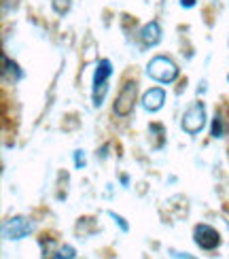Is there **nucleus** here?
Segmentation results:
<instances>
[{"label":"nucleus","instance_id":"obj_1","mask_svg":"<svg viewBox=\"0 0 229 259\" xmlns=\"http://www.w3.org/2000/svg\"><path fill=\"white\" fill-rule=\"evenodd\" d=\"M178 66H176V62H174L172 58L168 56H155V58H151L149 64H147V74L153 79V81H157L161 85H168V83H174L178 79Z\"/></svg>","mask_w":229,"mask_h":259},{"label":"nucleus","instance_id":"obj_2","mask_svg":"<svg viewBox=\"0 0 229 259\" xmlns=\"http://www.w3.org/2000/svg\"><path fill=\"white\" fill-rule=\"evenodd\" d=\"M113 77V62L108 58H102L96 64L94 70V92H91V102L96 109H100L104 104V98L108 94V81Z\"/></svg>","mask_w":229,"mask_h":259},{"label":"nucleus","instance_id":"obj_3","mask_svg":"<svg viewBox=\"0 0 229 259\" xmlns=\"http://www.w3.org/2000/svg\"><path fill=\"white\" fill-rule=\"evenodd\" d=\"M136 96H138V83L134 79H129L123 83V88L119 90L115 104H113V111L117 117H127L132 115L134 111V104H136Z\"/></svg>","mask_w":229,"mask_h":259},{"label":"nucleus","instance_id":"obj_4","mask_svg":"<svg viewBox=\"0 0 229 259\" xmlns=\"http://www.w3.org/2000/svg\"><path fill=\"white\" fill-rule=\"evenodd\" d=\"M180 127L189 136H198L202 132V130L206 127V106H204V102H193L189 109L182 113Z\"/></svg>","mask_w":229,"mask_h":259},{"label":"nucleus","instance_id":"obj_5","mask_svg":"<svg viewBox=\"0 0 229 259\" xmlns=\"http://www.w3.org/2000/svg\"><path fill=\"white\" fill-rule=\"evenodd\" d=\"M36 230V225L28 217H11L3 223V238L5 240H24Z\"/></svg>","mask_w":229,"mask_h":259},{"label":"nucleus","instance_id":"obj_6","mask_svg":"<svg viewBox=\"0 0 229 259\" xmlns=\"http://www.w3.org/2000/svg\"><path fill=\"white\" fill-rule=\"evenodd\" d=\"M193 240L202 251H214L221 246V234L208 223H198L193 228Z\"/></svg>","mask_w":229,"mask_h":259},{"label":"nucleus","instance_id":"obj_7","mask_svg":"<svg viewBox=\"0 0 229 259\" xmlns=\"http://www.w3.org/2000/svg\"><path fill=\"white\" fill-rule=\"evenodd\" d=\"M166 104V90L163 88H151L143 96V109L147 113H157Z\"/></svg>","mask_w":229,"mask_h":259},{"label":"nucleus","instance_id":"obj_8","mask_svg":"<svg viewBox=\"0 0 229 259\" xmlns=\"http://www.w3.org/2000/svg\"><path fill=\"white\" fill-rule=\"evenodd\" d=\"M161 26L157 19H151L147 26H143V30H140V40H143L145 47H155L161 42Z\"/></svg>","mask_w":229,"mask_h":259},{"label":"nucleus","instance_id":"obj_9","mask_svg":"<svg viewBox=\"0 0 229 259\" xmlns=\"http://www.w3.org/2000/svg\"><path fill=\"white\" fill-rule=\"evenodd\" d=\"M3 79L11 85L24 79V70H21L13 60H9L7 56H3Z\"/></svg>","mask_w":229,"mask_h":259},{"label":"nucleus","instance_id":"obj_10","mask_svg":"<svg viewBox=\"0 0 229 259\" xmlns=\"http://www.w3.org/2000/svg\"><path fill=\"white\" fill-rule=\"evenodd\" d=\"M76 257V251L72 244H62L60 249L51 255V259H74Z\"/></svg>","mask_w":229,"mask_h":259},{"label":"nucleus","instance_id":"obj_11","mask_svg":"<svg viewBox=\"0 0 229 259\" xmlns=\"http://www.w3.org/2000/svg\"><path fill=\"white\" fill-rule=\"evenodd\" d=\"M210 134H212V138H223V134H225V121H223V117H219V115L214 117L212 127H210Z\"/></svg>","mask_w":229,"mask_h":259},{"label":"nucleus","instance_id":"obj_12","mask_svg":"<svg viewBox=\"0 0 229 259\" xmlns=\"http://www.w3.org/2000/svg\"><path fill=\"white\" fill-rule=\"evenodd\" d=\"M70 0H53V11H56L58 15H66L70 11Z\"/></svg>","mask_w":229,"mask_h":259},{"label":"nucleus","instance_id":"obj_13","mask_svg":"<svg viewBox=\"0 0 229 259\" xmlns=\"http://www.w3.org/2000/svg\"><path fill=\"white\" fill-rule=\"evenodd\" d=\"M108 214H111V217L117 221V225H119V228H121V232H129V225L125 223V219H123V217H119V214H117V212H113V210L108 212Z\"/></svg>","mask_w":229,"mask_h":259},{"label":"nucleus","instance_id":"obj_14","mask_svg":"<svg viewBox=\"0 0 229 259\" xmlns=\"http://www.w3.org/2000/svg\"><path fill=\"white\" fill-rule=\"evenodd\" d=\"M74 166L76 168H85V155H83V151H74Z\"/></svg>","mask_w":229,"mask_h":259},{"label":"nucleus","instance_id":"obj_15","mask_svg":"<svg viewBox=\"0 0 229 259\" xmlns=\"http://www.w3.org/2000/svg\"><path fill=\"white\" fill-rule=\"evenodd\" d=\"M180 7L182 9H191V7H195V0H180Z\"/></svg>","mask_w":229,"mask_h":259}]
</instances>
